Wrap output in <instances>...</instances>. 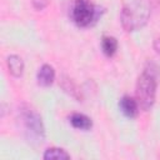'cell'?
I'll use <instances>...</instances> for the list:
<instances>
[{"mask_svg":"<svg viewBox=\"0 0 160 160\" xmlns=\"http://www.w3.org/2000/svg\"><path fill=\"white\" fill-rule=\"evenodd\" d=\"M22 120L25 124V129L30 134V136L38 139V141H41L44 139V125L38 112L31 109H26L22 112Z\"/></svg>","mask_w":160,"mask_h":160,"instance_id":"cell-4","label":"cell"},{"mask_svg":"<svg viewBox=\"0 0 160 160\" xmlns=\"http://www.w3.org/2000/svg\"><path fill=\"white\" fill-rule=\"evenodd\" d=\"M38 84L41 86H50L55 80V70L51 65L44 64L36 74Z\"/></svg>","mask_w":160,"mask_h":160,"instance_id":"cell-6","label":"cell"},{"mask_svg":"<svg viewBox=\"0 0 160 160\" xmlns=\"http://www.w3.org/2000/svg\"><path fill=\"white\" fill-rule=\"evenodd\" d=\"M6 64H8V69L10 71V74L15 78H19L22 75L24 72V61L19 55H10L6 59Z\"/></svg>","mask_w":160,"mask_h":160,"instance_id":"cell-7","label":"cell"},{"mask_svg":"<svg viewBox=\"0 0 160 160\" xmlns=\"http://www.w3.org/2000/svg\"><path fill=\"white\" fill-rule=\"evenodd\" d=\"M70 122L75 129L79 130H89L92 126L91 119L85 114H80V112H74L70 116Z\"/></svg>","mask_w":160,"mask_h":160,"instance_id":"cell-8","label":"cell"},{"mask_svg":"<svg viewBox=\"0 0 160 160\" xmlns=\"http://www.w3.org/2000/svg\"><path fill=\"white\" fill-rule=\"evenodd\" d=\"M99 8L89 0H75L71 8V19L80 28H88L96 22Z\"/></svg>","mask_w":160,"mask_h":160,"instance_id":"cell-3","label":"cell"},{"mask_svg":"<svg viewBox=\"0 0 160 160\" xmlns=\"http://www.w3.org/2000/svg\"><path fill=\"white\" fill-rule=\"evenodd\" d=\"M45 160H52V159H70V155L60 148H50L44 154Z\"/></svg>","mask_w":160,"mask_h":160,"instance_id":"cell-10","label":"cell"},{"mask_svg":"<svg viewBox=\"0 0 160 160\" xmlns=\"http://www.w3.org/2000/svg\"><path fill=\"white\" fill-rule=\"evenodd\" d=\"M158 75V68L154 64H148L138 78L135 86V96L139 108H141L145 111L150 110L155 102Z\"/></svg>","mask_w":160,"mask_h":160,"instance_id":"cell-1","label":"cell"},{"mask_svg":"<svg viewBox=\"0 0 160 160\" xmlns=\"http://www.w3.org/2000/svg\"><path fill=\"white\" fill-rule=\"evenodd\" d=\"M101 49L106 56H112L118 50V40L114 36H104L101 40Z\"/></svg>","mask_w":160,"mask_h":160,"instance_id":"cell-9","label":"cell"},{"mask_svg":"<svg viewBox=\"0 0 160 160\" xmlns=\"http://www.w3.org/2000/svg\"><path fill=\"white\" fill-rule=\"evenodd\" d=\"M150 16V8L145 0H134L121 10L120 20L126 31H135L142 28Z\"/></svg>","mask_w":160,"mask_h":160,"instance_id":"cell-2","label":"cell"},{"mask_svg":"<svg viewBox=\"0 0 160 160\" xmlns=\"http://www.w3.org/2000/svg\"><path fill=\"white\" fill-rule=\"evenodd\" d=\"M119 106L121 112L126 116V118H135L138 115L139 111V104L136 101V99L129 96V95H124L120 101H119Z\"/></svg>","mask_w":160,"mask_h":160,"instance_id":"cell-5","label":"cell"}]
</instances>
